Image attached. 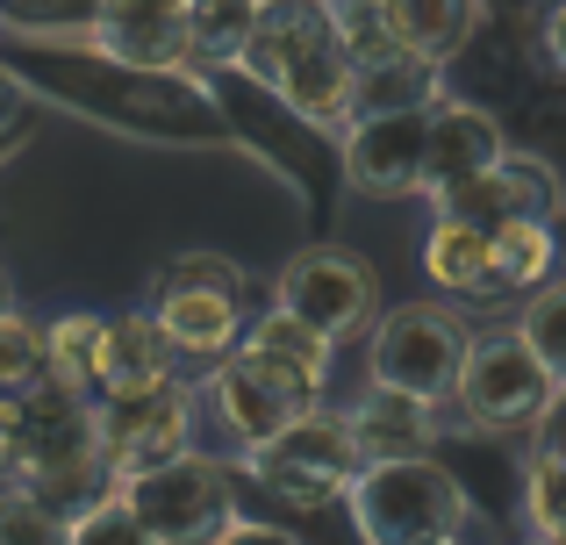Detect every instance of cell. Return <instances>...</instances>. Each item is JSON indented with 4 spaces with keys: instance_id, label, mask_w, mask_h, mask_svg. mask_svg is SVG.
<instances>
[{
    "instance_id": "6da1fadb",
    "label": "cell",
    "mask_w": 566,
    "mask_h": 545,
    "mask_svg": "<svg viewBox=\"0 0 566 545\" xmlns=\"http://www.w3.org/2000/svg\"><path fill=\"white\" fill-rule=\"evenodd\" d=\"M331 374V337L302 331L294 316H265L259 331H244V352H222L216 374H208V402H216V423L237 438V446H265L287 423H302L316 409V388Z\"/></svg>"
},
{
    "instance_id": "7a4b0ae2",
    "label": "cell",
    "mask_w": 566,
    "mask_h": 545,
    "mask_svg": "<svg viewBox=\"0 0 566 545\" xmlns=\"http://www.w3.org/2000/svg\"><path fill=\"white\" fill-rule=\"evenodd\" d=\"M244 72L273 86L302 123L337 129L352 123V94H359V65H352L345 36H337L331 0H259V22L244 43Z\"/></svg>"
},
{
    "instance_id": "3957f363",
    "label": "cell",
    "mask_w": 566,
    "mask_h": 545,
    "mask_svg": "<svg viewBox=\"0 0 566 545\" xmlns=\"http://www.w3.org/2000/svg\"><path fill=\"white\" fill-rule=\"evenodd\" d=\"M352 517L366 545H459L467 532V489L438 460H366L352 481Z\"/></svg>"
},
{
    "instance_id": "277c9868",
    "label": "cell",
    "mask_w": 566,
    "mask_h": 545,
    "mask_svg": "<svg viewBox=\"0 0 566 545\" xmlns=\"http://www.w3.org/2000/svg\"><path fill=\"white\" fill-rule=\"evenodd\" d=\"M0 467L43 503L57 489H86V474L101 467V431L86 395H65V388L14 395V409L0 417Z\"/></svg>"
},
{
    "instance_id": "5b68a950",
    "label": "cell",
    "mask_w": 566,
    "mask_h": 545,
    "mask_svg": "<svg viewBox=\"0 0 566 545\" xmlns=\"http://www.w3.org/2000/svg\"><path fill=\"white\" fill-rule=\"evenodd\" d=\"M467 352H473V331H467V316H452L444 302H401V308H387V316H374V337H366L374 388L416 395V402L459 395Z\"/></svg>"
},
{
    "instance_id": "8992f818",
    "label": "cell",
    "mask_w": 566,
    "mask_h": 545,
    "mask_svg": "<svg viewBox=\"0 0 566 545\" xmlns=\"http://www.w3.org/2000/svg\"><path fill=\"white\" fill-rule=\"evenodd\" d=\"M115 495H123L129 517L158 545H216L237 524L230 474H222L216 460H201V452H172V460L144 467L137 481H123Z\"/></svg>"
},
{
    "instance_id": "52a82bcc",
    "label": "cell",
    "mask_w": 566,
    "mask_h": 545,
    "mask_svg": "<svg viewBox=\"0 0 566 545\" xmlns=\"http://www.w3.org/2000/svg\"><path fill=\"white\" fill-rule=\"evenodd\" d=\"M359 467H366V452H359V438H352V423L316 417V409H308L302 423H287L280 438L251 446V474L294 510H323L331 495H352Z\"/></svg>"
},
{
    "instance_id": "ba28073f",
    "label": "cell",
    "mask_w": 566,
    "mask_h": 545,
    "mask_svg": "<svg viewBox=\"0 0 566 545\" xmlns=\"http://www.w3.org/2000/svg\"><path fill=\"white\" fill-rule=\"evenodd\" d=\"M273 308L337 345V337H352V331H374L380 287H374V266H366L359 252H345V244H308V252L287 259V273H280V287H273Z\"/></svg>"
},
{
    "instance_id": "9c48e42d",
    "label": "cell",
    "mask_w": 566,
    "mask_h": 545,
    "mask_svg": "<svg viewBox=\"0 0 566 545\" xmlns=\"http://www.w3.org/2000/svg\"><path fill=\"white\" fill-rule=\"evenodd\" d=\"M158 331L187 359H222L244 337V273L216 252L172 259L166 287H158Z\"/></svg>"
},
{
    "instance_id": "30bf717a",
    "label": "cell",
    "mask_w": 566,
    "mask_h": 545,
    "mask_svg": "<svg viewBox=\"0 0 566 545\" xmlns=\"http://www.w3.org/2000/svg\"><path fill=\"white\" fill-rule=\"evenodd\" d=\"M187 423H193V395L180 380H158V388L137 395H101L94 431H101V474H108V495L123 481H137L144 467L187 452Z\"/></svg>"
},
{
    "instance_id": "8fae6325",
    "label": "cell",
    "mask_w": 566,
    "mask_h": 545,
    "mask_svg": "<svg viewBox=\"0 0 566 545\" xmlns=\"http://www.w3.org/2000/svg\"><path fill=\"white\" fill-rule=\"evenodd\" d=\"M545 395H553V380H545V366L531 359V345L516 331L473 337L467 374H459V402H467V417L481 431H531Z\"/></svg>"
},
{
    "instance_id": "7c38bea8",
    "label": "cell",
    "mask_w": 566,
    "mask_h": 545,
    "mask_svg": "<svg viewBox=\"0 0 566 545\" xmlns=\"http://www.w3.org/2000/svg\"><path fill=\"white\" fill-rule=\"evenodd\" d=\"M423 129L430 108H374L345 137V180L359 195H416L423 187Z\"/></svg>"
},
{
    "instance_id": "4fadbf2b",
    "label": "cell",
    "mask_w": 566,
    "mask_h": 545,
    "mask_svg": "<svg viewBox=\"0 0 566 545\" xmlns=\"http://www.w3.org/2000/svg\"><path fill=\"white\" fill-rule=\"evenodd\" d=\"M94 43L129 72L187 65V0H94Z\"/></svg>"
},
{
    "instance_id": "5bb4252c",
    "label": "cell",
    "mask_w": 566,
    "mask_h": 545,
    "mask_svg": "<svg viewBox=\"0 0 566 545\" xmlns=\"http://www.w3.org/2000/svg\"><path fill=\"white\" fill-rule=\"evenodd\" d=\"M502 158H510L502 151V123L488 108H467V101L430 108V129H423V187L430 195H452V187L481 180Z\"/></svg>"
},
{
    "instance_id": "9a60e30c",
    "label": "cell",
    "mask_w": 566,
    "mask_h": 545,
    "mask_svg": "<svg viewBox=\"0 0 566 545\" xmlns=\"http://www.w3.org/2000/svg\"><path fill=\"white\" fill-rule=\"evenodd\" d=\"M553 195H559L553 172L524 166V158H502V166L481 172V180L438 195V216L444 223H473V230H502V223H516V216H545Z\"/></svg>"
},
{
    "instance_id": "2e32d148",
    "label": "cell",
    "mask_w": 566,
    "mask_h": 545,
    "mask_svg": "<svg viewBox=\"0 0 566 545\" xmlns=\"http://www.w3.org/2000/svg\"><path fill=\"white\" fill-rule=\"evenodd\" d=\"M387 22H395V43L416 57V65H452L459 51L481 29V0H380Z\"/></svg>"
},
{
    "instance_id": "e0dca14e",
    "label": "cell",
    "mask_w": 566,
    "mask_h": 545,
    "mask_svg": "<svg viewBox=\"0 0 566 545\" xmlns=\"http://www.w3.org/2000/svg\"><path fill=\"white\" fill-rule=\"evenodd\" d=\"M438 402H416V395H395V388H374L359 409H352V438H359L366 460H409V452H423L430 438H438V417H430Z\"/></svg>"
},
{
    "instance_id": "ac0fdd59",
    "label": "cell",
    "mask_w": 566,
    "mask_h": 545,
    "mask_svg": "<svg viewBox=\"0 0 566 545\" xmlns=\"http://www.w3.org/2000/svg\"><path fill=\"white\" fill-rule=\"evenodd\" d=\"M158 380H172V345L158 316H115L108 345H101V395H137Z\"/></svg>"
},
{
    "instance_id": "d6986e66",
    "label": "cell",
    "mask_w": 566,
    "mask_h": 545,
    "mask_svg": "<svg viewBox=\"0 0 566 545\" xmlns=\"http://www.w3.org/2000/svg\"><path fill=\"white\" fill-rule=\"evenodd\" d=\"M423 273L438 280V287H452V294H488V287H495V252H488V230L444 223V216H438V230H430V244H423Z\"/></svg>"
},
{
    "instance_id": "ffe728a7",
    "label": "cell",
    "mask_w": 566,
    "mask_h": 545,
    "mask_svg": "<svg viewBox=\"0 0 566 545\" xmlns=\"http://www.w3.org/2000/svg\"><path fill=\"white\" fill-rule=\"evenodd\" d=\"M101 345H108V323L101 316H65L43 331V374L65 395H94L101 388Z\"/></svg>"
},
{
    "instance_id": "44dd1931",
    "label": "cell",
    "mask_w": 566,
    "mask_h": 545,
    "mask_svg": "<svg viewBox=\"0 0 566 545\" xmlns=\"http://www.w3.org/2000/svg\"><path fill=\"white\" fill-rule=\"evenodd\" d=\"M259 0H187V57L201 65H244Z\"/></svg>"
},
{
    "instance_id": "7402d4cb",
    "label": "cell",
    "mask_w": 566,
    "mask_h": 545,
    "mask_svg": "<svg viewBox=\"0 0 566 545\" xmlns=\"http://www.w3.org/2000/svg\"><path fill=\"white\" fill-rule=\"evenodd\" d=\"M488 252H495V287H538L559 259V238L545 216H516V223L488 230Z\"/></svg>"
},
{
    "instance_id": "603a6c76",
    "label": "cell",
    "mask_w": 566,
    "mask_h": 545,
    "mask_svg": "<svg viewBox=\"0 0 566 545\" xmlns=\"http://www.w3.org/2000/svg\"><path fill=\"white\" fill-rule=\"evenodd\" d=\"M331 14H337V36H345V51H352L359 72H380V65H401V57H409L395 43V22H387L380 0H331Z\"/></svg>"
},
{
    "instance_id": "cb8c5ba5",
    "label": "cell",
    "mask_w": 566,
    "mask_h": 545,
    "mask_svg": "<svg viewBox=\"0 0 566 545\" xmlns=\"http://www.w3.org/2000/svg\"><path fill=\"white\" fill-rule=\"evenodd\" d=\"M516 337L531 345V359L545 366V380H566V280L559 287H538L531 294V308H524V323H516Z\"/></svg>"
},
{
    "instance_id": "d4e9b609",
    "label": "cell",
    "mask_w": 566,
    "mask_h": 545,
    "mask_svg": "<svg viewBox=\"0 0 566 545\" xmlns=\"http://www.w3.org/2000/svg\"><path fill=\"white\" fill-rule=\"evenodd\" d=\"M43 380V331L22 308H0V395H29Z\"/></svg>"
},
{
    "instance_id": "484cf974",
    "label": "cell",
    "mask_w": 566,
    "mask_h": 545,
    "mask_svg": "<svg viewBox=\"0 0 566 545\" xmlns=\"http://www.w3.org/2000/svg\"><path fill=\"white\" fill-rule=\"evenodd\" d=\"M65 545H158V538L129 517L123 495H101V503H86L80 517L65 524Z\"/></svg>"
},
{
    "instance_id": "4316f807",
    "label": "cell",
    "mask_w": 566,
    "mask_h": 545,
    "mask_svg": "<svg viewBox=\"0 0 566 545\" xmlns=\"http://www.w3.org/2000/svg\"><path fill=\"white\" fill-rule=\"evenodd\" d=\"M524 510H531V524H538V538L566 545V460H531Z\"/></svg>"
},
{
    "instance_id": "83f0119b",
    "label": "cell",
    "mask_w": 566,
    "mask_h": 545,
    "mask_svg": "<svg viewBox=\"0 0 566 545\" xmlns=\"http://www.w3.org/2000/svg\"><path fill=\"white\" fill-rule=\"evenodd\" d=\"M0 545H65V517L43 495H8L0 503Z\"/></svg>"
},
{
    "instance_id": "f1b7e54d",
    "label": "cell",
    "mask_w": 566,
    "mask_h": 545,
    "mask_svg": "<svg viewBox=\"0 0 566 545\" xmlns=\"http://www.w3.org/2000/svg\"><path fill=\"white\" fill-rule=\"evenodd\" d=\"M531 431H538V460H566V380L545 395V409H538Z\"/></svg>"
},
{
    "instance_id": "f546056e",
    "label": "cell",
    "mask_w": 566,
    "mask_h": 545,
    "mask_svg": "<svg viewBox=\"0 0 566 545\" xmlns=\"http://www.w3.org/2000/svg\"><path fill=\"white\" fill-rule=\"evenodd\" d=\"M216 545H294L287 532H273V524H230Z\"/></svg>"
},
{
    "instance_id": "4dcf8cb0",
    "label": "cell",
    "mask_w": 566,
    "mask_h": 545,
    "mask_svg": "<svg viewBox=\"0 0 566 545\" xmlns=\"http://www.w3.org/2000/svg\"><path fill=\"white\" fill-rule=\"evenodd\" d=\"M545 57H553V65L566 72V0H559L553 14H545Z\"/></svg>"
},
{
    "instance_id": "1f68e13d",
    "label": "cell",
    "mask_w": 566,
    "mask_h": 545,
    "mask_svg": "<svg viewBox=\"0 0 566 545\" xmlns=\"http://www.w3.org/2000/svg\"><path fill=\"white\" fill-rule=\"evenodd\" d=\"M0 308H8V280H0Z\"/></svg>"
},
{
    "instance_id": "d6a6232c",
    "label": "cell",
    "mask_w": 566,
    "mask_h": 545,
    "mask_svg": "<svg viewBox=\"0 0 566 545\" xmlns=\"http://www.w3.org/2000/svg\"><path fill=\"white\" fill-rule=\"evenodd\" d=\"M531 545H559V538H531Z\"/></svg>"
}]
</instances>
